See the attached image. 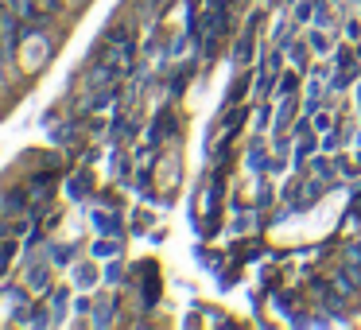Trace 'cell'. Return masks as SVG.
<instances>
[{
    "label": "cell",
    "mask_w": 361,
    "mask_h": 330,
    "mask_svg": "<svg viewBox=\"0 0 361 330\" xmlns=\"http://www.w3.org/2000/svg\"><path fill=\"white\" fill-rule=\"evenodd\" d=\"M94 226L102 229V233H117V221H113L109 214H94Z\"/></svg>",
    "instance_id": "cell-1"
},
{
    "label": "cell",
    "mask_w": 361,
    "mask_h": 330,
    "mask_svg": "<svg viewBox=\"0 0 361 330\" xmlns=\"http://www.w3.org/2000/svg\"><path fill=\"white\" fill-rule=\"evenodd\" d=\"M94 257H117V245H113V241H97L94 245Z\"/></svg>",
    "instance_id": "cell-2"
},
{
    "label": "cell",
    "mask_w": 361,
    "mask_h": 330,
    "mask_svg": "<svg viewBox=\"0 0 361 330\" xmlns=\"http://www.w3.org/2000/svg\"><path fill=\"white\" fill-rule=\"evenodd\" d=\"M78 288H94V268H78Z\"/></svg>",
    "instance_id": "cell-3"
}]
</instances>
